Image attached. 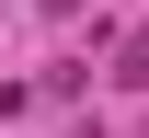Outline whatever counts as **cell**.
<instances>
[{"label": "cell", "mask_w": 149, "mask_h": 138, "mask_svg": "<svg viewBox=\"0 0 149 138\" xmlns=\"http://www.w3.org/2000/svg\"><path fill=\"white\" fill-rule=\"evenodd\" d=\"M115 81H138V92H149V46H126V69H115Z\"/></svg>", "instance_id": "1"}]
</instances>
